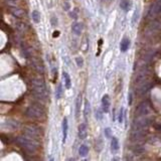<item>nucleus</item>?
<instances>
[{
	"label": "nucleus",
	"mask_w": 161,
	"mask_h": 161,
	"mask_svg": "<svg viewBox=\"0 0 161 161\" xmlns=\"http://www.w3.org/2000/svg\"><path fill=\"white\" fill-rule=\"evenodd\" d=\"M16 143L23 149L24 151L29 154H33L40 149V142L37 139L32 137H29L27 135L24 136H19L16 138Z\"/></svg>",
	"instance_id": "f257e3e1"
},
{
	"label": "nucleus",
	"mask_w": 161,
	"mask_h": 161,
	"mask_svg": "<svg viewBox=\"0 0 161 161\" xmlns=\"http://www.w3.org/2000/svg\"><path fill=\"white\" fill-rule=\"evenodd\" d=\"M31 89L32 93L37 98L40 100H44L48 97V90L44 80L41 78H34L31 80Z\"/></svg>",
	"instance_id": "f03ea898"
},
{
	"label": "nucleus",
	"mask_w": 161,
	"mask_h": 161,
	"mask_svg": "<svg viewBox=\"0 0 161 161\" xmlns=\"http://www.w3.org/2000/svg\"><path fill=\"white\" fill-rule=\"evenodd\" d=\"M25 115L28 118L33 119V120H40L45 115V111H44V108L40 104L34 103V104H31L26 109Z\"/></svg>",
	"instance_id": "7ed1b4c3"
},
{
	"label": "nucleus",
	"mask_w": 161,
	"mask_h": 161,
	"mask_svg": "<svg viewBox=\"0 0 161 161\" xmlns=\"http://www.w3.org/2000/svg\"><path fill=\"white\" fill-rule=\"evenodd\" d=\"M24 134L29 136V137L35 138V139H38V138L41 137V129L38 126L34 124H28L24 127Z\"/></svg>",
	"instance_id": "20e7f679"
},
{
	"label": "nucleus",
	"mask_w": 161,
	"mask_h": 161,
	"mask_svg": "<svg viewBox=\"0 0 161 161\" xmlns=\"http://www.w3.org/2000/svg\"><path fill=\"white\" fill-rule=\"evenodd\" d=\"M149 123H150V120L145 116H138V118L133 122L132 129H147Z\"/></svg>",
	"instance_id": "39448f33"
},
{
	"label": "nucleus",
	"mask_w": 161,
	"mask_h": 161,
	"mask_svg": "<svg viewBox=\"0 0 161 161\" xmlns=\"http://www.w3.org/2000/svg\"><path fill=\"white\" fill-rule=\"evenodd\" d=\"M149 113H150V107H149V104L147 102H142L141 104H139L135 111L137 117L138 116H146Z\"/></svg>",
	"instance_id": "423d86ee"
},
{
	"label": "nucleus",
	"mask_w": 161,
	"mask_h": 161,
	"mask_svg": "<svg viewBox=\"0 0 161 161\" xmlns=\"http://www.w3.org/2000/svg\"><path fill=\"white\" fill-rule=\"evenodd\" d=\"M160 11H161V0H156L155 3L151 6L150 10H149L148 16L150 18L155 17V16H156Z\"/></svg>",
	"instance_id": "0eeeda50"
},
{
	"label": "nucleus",
	"mask_w": 161,
	"mask_h": 161,
	"mask_svg": "<svg viewBox=\"0 0 161 161\" xmlns=\"http://www.w3.org/2000/svg\"><path fill=\"white\" fill-rule=\"evenodd\" d=\"M160 28H161V23L159 21H152L148 25V27H147L146 34H148V35L154 34V33H156Z\"/></svg>",
	"instance_id": "6e6552de"
},
{
	"label": "nucleus",
	"mask_w": 161,
	"mask_h": 161,
	"mask_svg": "<svg viewBox=\"0 0 161 161\" xmlns=\"http://www.w3.org/2000/svg\"><path fill=\"white\" fill-rule=\"evenodd\" d=\"M10 8V12L14 17H17V18H23L25 16V10L23 9L21 6H18V7H9Z\"/></svg>",
	"instance_id": "1a4fd4ad"
},
{
	"label": "nucleus",
	"mask_w": 161,
	"mask_h": 161,
	"mask_svg": "<svg viewBox=\"0 0 161 161\" xmlns=\"http://www.w3.org/2000/svg\"><path fill=\"white\" fill-rule=\"evenodd\" d=\"M31 65L33 66L35 71L40 74H42L43 73V65L41 63V60L40 59H35V57H32L31 59Z\"/></svg>",
	"instance_id": "9d476101"
},
{
	"label": "nucleus",
	"mask_w": 161,
	"mask_h": 161,
	"mask_svg": "<svg viewBox=\"0 0 161 161\" xmlns=\"http://www.w3.org/2000/svg\"><path fill=\"white\" fill-rule=\"evenodd\" d=\"M146 129H132L131 132V139L132 140H138L142 138L145 135Z\"/></svg>",
	"instance_id": "9b49d317"
},
{
	"label": "nucleus",
	"mask_w": 161,
	"mask_h": 161,
	"mask_svg": "<svg viewBox=\"0 0 161 161\" xmlns=\"http://www.w3.org/2000/svg\"><path fill=\"white\" fill-rule=\"evenodd\" d=\"M87 125L85 123H82L79 125V128H78V136L80 140H84L87 137Z\"/></svg>",
	"instance_id": "f8f14e48"
},
{
	"label": "nucleus",
	"mask_w": 161,
	"mask_h": 161,
	"mask_svg": "<svg viewBox=\"0 0 161 161\" xmlns=\"http://www.w3.org/2000/svg\"><path fill=\"white\" fill-rule=\"evenodd\" d=\"M102 108L105 113H108L110 110V98L108 95H105L102 98Z\"/></svg>",
	"instance_id": "ddd939ff"
},
{
	"label": "nucleus",
	"mask_w": 161,
	"mask_h": 161,
	"mask_svg": "<svg viewBox=\"0 0 161 161\" xmlns=\"http://www.w3.org/2000/svg\"><path fill=\"white\" fill-rule=\"evenodd\" d=\"M68 130H69V123H68V119L65 118L63 121V142L65 143L66 140V137H68Z\"/></svg>",
	"instance_id": "4468645a"
},
{
	"label": "nucleus",
	"mask_w": 161,
	"mask_h": 161,
	"mask_svg": "<svg viewBox=\"0 0 161 161\" xmlns=\"http://www.w3.org/2000/svg\"><path fill=\"white\" fill-rule=\"evenodd\" d=\"M120 7L124 11H129L132 7V1L131 0H121L120 1Z\"/></svg>",
	"instance_id": "2eb2a0df"
},
{
	"label": "nucleus",
	"mask_w": 161,
	"mask_h": 161,
	"mask_svg": "<svg viewBox=\"0 0 161 161\" xmlns=\"http://www.w3.org/2000/svg\"><path fill=\"white\" fill-rule=\"evenodd\" d=\"M129 46H130V40L129 38H127V37H124L123 40H122L121 41V43H120V49H121V51H128V48H129Z\"/></svg>",
	"instance_id": "dca6fc26"
},
{
	"label": "nucleus",
	"mask_w": 161,
	"mask_h": 161,
	"mask_svg": "<svg viewBox=\"0 0 161 161\" xmlns=\"http://www.w3.org/2000/svg\"><path fill=\"white\" fill-rule=\"evenodd\" d=\"M80 106H82V95L79 94L77 97V100H76V118L77 119L79 118V116H80Z\"/></svg>",
	"instance_id": "f3484780"
},
{
	"label": "nucleus",
	"mask_w": 161,
	"mask_h": 161,
	"mask_svg": "<svg viewBox=\"0 0 161 161\" xmlns=\"http://www.w3.org/2000/svg\"><path fill=\"white\" fill-rule=\"evenodd\" d=\"M63 82H65V86L66 89H71L72 87V80H71V78L69 76V74L66 72H63Z\"/></svg>",
	"instance_id": "a211bd4d"
},
{
	"label": "nucleus",
	"mask_w": 161,
	"mask_h": 161,
	"mask_svg": "<svg viewBox=\"0 0 161 161\" xmlns=\"http://www.w3.org/2000/svg\"><path fill=\"white\" fill-rule=\"evenodd\" d=\"M72 29H73L74 33H76L77 35H80V33H82L83 26H82V24L79 23V22H76V23L73 24V26H72Z\"/></svg>",
	"instance_id": "6ab92c4d"
},
{
	"label": "nucleus",
	"mask_w": 161,
	"mask_h": 161,
	"mask_svg": "<svg viewBox=\"0 0 161 161\" xmlns=\"http://www.w3.org/2000/svg\"><path fill=\"white\" fill-rule=\"evenodd\" d=\"M111 149H112V151H117L119 149V141L116 137H112V141H111Z\"/></svg>",
	"instance_id": "aec40b11"
},
{
	"label": "nucleus",
	"mask_w": 161,
	"mask_h": 161,
	"mask_svg": "<svg viewBox=\"0 0 161 161\" xmlns=\"http://www.w3.org/2000/svg\"><path fill=\"white\" fill-rule=\"evenodd\" d=\"M89 152V148L87 145H80V148H79V154L80 155V156L85 157L86 155L88 154Z\"/></svg>",
	"instance_id": "412c9836"
},
{
	"label": "nucleus",
	"mask_w": 161,
	"mask_h": 161,
	"mask_svg": "<svg viewBox=\"0 0 161 161\" xmlns=\"http://www.w3.org/2000/svg\"><path fill=\"white\" fill-rule=\"evenodd\" d=\"M32 20L35 22V23H38L40 21V14L37 10H33L32 11Z\"/></svg>",
	"instance_id": "4be33fe9"
},
{
	"label": "nucleus",
	"mask_w": 161,
	"mask_h": 161,
	"mask_svg": "<svg viewBox=\"0 0 161 161\" xmlns=\"http://www.w3.org/2000/svg\"><path fill=\"white\" fill-rule=\"evenodd\" d=\"M90 103L87 100V101L85 102V118L87 119V117L89 115H90Z\"/></svg>",
	"instance_id": "5701e85b"
},
{
	"label": "nucleus",
	"mask_w": 161,
	"mask_h": 161,
	"mask_svg": "<svg viewBox=\"0 0 161 161\" xmlns=\"http://www.w3.org/2000/svg\"><path fill=\"white\" fill-rule=\"evenodd\" d=\"M16 27H17V29L18 30H20V31H25V29H26V24L25 23H23V22H21V21H19L16 23Z\"/></svg>",
	"instance_id": "b1692460"
},
{
	"label": "nucleus",
	"mask_w": 161,
	"mask_h": 161,
	"mask_svg": "<svg viewBox=\"0 0 161 161\" xmlns=\"http://www.w3.org/2000/svg\"><path fill=\"white\" fill-rule=\"evenodd\" d=\"M62 85H60L59 87H57V93H55V96H57V99H60L62 98Z\"/></svg>",
	"instance_id": "393cba45"
},
{
	"label": "nucleus",
	"mask_w": 161,
	"mask_h": 161,
	"mask_svg": "<svg viewBox=\"0 0 161 161\" xmlns=\"http://www.w3.org/2000/svg\"><path fill=\"white\" fill-rule=\"evenodd\" d=\"M76 63H77V66H80V68H82V66H84V60H83V59L80 57H76Z\"/></svg>",
	"instance_id": "a878e982"
},
{
	"label": "nucleus",
	"mask_w": 161,
	"mask_h": 161,
	"mask_svg": "<svg viewBox=\"0 0 161 161\" xmlns=\"http://www.w3.org/2000/svg\"><path fill=\"white\" fill-rule=\"evenodd\" d=\"M138 16H139V11L136 10V11H135V13H134V15H133V20H132V23H133V24H135L136 22H137V20H138Z\"/></svg>",
	"instance_id": "bb28decb"
},
{
	"label": "nucleus",
	"mask_w": 161,
	"mask_h": 161,
	"mask_svg": "<svg viewBox=\"0 0 161 161\" xmlns=\"http://www.w3.org/2000/svg\"><path fill=\"white\" fill-rule=\"evenodd\" d=\"M123 116H124V109L121 108L120 113H119V122H120V123H122V121H123Z\"/></svg>",
	"instance_id": "cd10ccee"
},
{
	"label": "nucleus",
	"mask_w": 161,
	"mask_h": 161,
	"mask_svg": "<svg viewBox=\"0 0 161 161\" xmlns=\"http://www.w3.org/2000/svg\"><path fill=\"white\" fill-rule=\"evenodd\" d=\"M105 136H106L107 138H111V129L110 128H107L105 130Z\"/></svg>",
	"instance_id": "c85d7f7f"
},
{
	"label": "nucleus",
	"mask_w": 161,
	"mask_h": 161,
	"mask_svg": "<svg viewBox=\"0 0 161 161\" xmlns=\"http://www.w3.org/2000/svg\"><path fill=\"white\" fill-rule=\"evenodd\" d=\"M69 7H70V5H69L68 1H66V2H65V8H66V10H69Z\"/></svg>",
	"instance_id": "c756f323"
},
{
	"label": "nucleus",
	"mask_w": 161,
	"mask_h": 161,
	"mask_svg": "<svg viewBox=\"0 0 161 161\" xmlns=\"http://www.w3.org/2000/svg\"><path fill=\"white\" fill-rule=\"evenodd\" d=\"M131 103H132V96L130 95L129 96V105H131Z\"/></svg>",
	"instance_id": "7c9ffc66"
}]
</instances>
